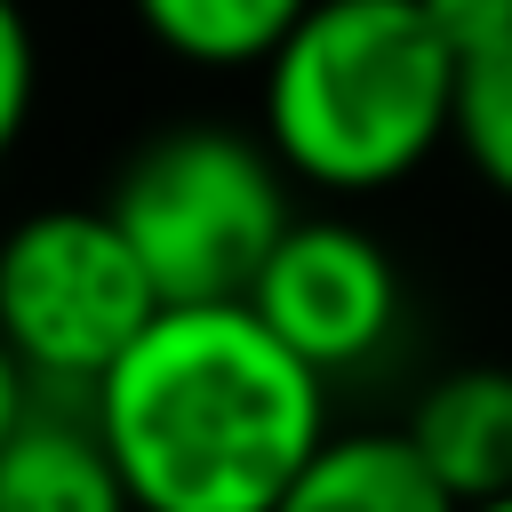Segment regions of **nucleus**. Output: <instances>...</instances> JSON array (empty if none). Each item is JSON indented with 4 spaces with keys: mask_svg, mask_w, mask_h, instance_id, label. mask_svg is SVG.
Wrapping results in <instances>:
<instances>
[{
    "mask_svg": "<svg viewBox=\"0 0 512 512\" xmlns=\"http://www.w3.org/2000/svg\"><path fill=\"white\" fill-rule=\"evenodd\" d=\"M136 512H272L328 448V376L248 296L160 304L88 392Z\"/></svg>",
    "mask_w": 512,
    "mask_h": 512,
    "instance_id": "nucleus-1",
    "label": "nucleus"
},
{
    "mask_svg": "<svg viewBox=\"0 0 512 512\" xmlns=\"http://www.w3.org/2000/svg\"><path fill=\"white\" fill-rule=\"evenodd\" d=\"M456 128V48L424 0H312L264 56V144L320 192H384Z\"/></svg>",
    "mask_w": 512,
    "mask_h": 512,
    "instance_id": "nucleus-2",
    "label": "nucleus"
},
{
    "mask_svg": "<svg viewBox=\"0 0 512 512\" xmlns=\"http://www.w3.org/2000/svg\"><path fill=\"white\" fill-rule=\"evenodd\" d=\"M104 208L120 216L128 248L144 256L168 304L248 296L280 232L296 224L280 152L216 120H176L152 144H136Z\"/></svg>",
    "mask_w": 512,
    "mask_h": 512,
    "instance_id": "nucleus-3",
    "label": "nucleus"
},
{
    "mask_svg": "<svg viewBox=\"0 0 512 512\" xmlns=\"http://www.w3.org/2000/svg\"><path fill=\"white\" fill-rule=\"evenodd\" d=\"M160 304L112 208H32L0 232V336L40 392L88 400Z\"/></svg>",
    "mask_w": 512,
    "mask_h": 512,
    "instance_id": "nucleus-4",
    "label": "nucleus"
},
{
    "mask_svg": "<svg viewBox=\"0 0 512 512\" xmlns=\"http://www.w3.org/2000/svg\"><path fill=\"white\" fill-rule=\"evenodd\" d=\"M248 304L288 352H304L320 376H344L376 360L384 336L400 328V264L384 256L376 232L344 216H296L264 256Z\"/></svg>",
    "mask_w": 512,
    "mask_h": 512,
    "instance_id": "nucleus-5",
    "label": "nucleus"
},
{
    "mask_svg": "<svg viewBox=\"0 0 512 512\" xmlns=\"http://www.w3.org/2000/svg\"><path fill=\"white\" fill-rule=\"evenodd\" d=\"M0 512H136L120 456L88 400L40 392L0 440Z\"/></svg>",
    "mask_w": 512,
    "mask_h": 512,
    "instance_id": "nucleus-6",
    "label": "nucleus"
},
{
    "mask_svg": "<svg viewBox=\"0 0 512 512\" xmlns=\"http://www.w3.org/2000/svg\"><path fill=\"white\" fill-rule=\"evenodd\" d=\"M416 456L456 488V504H488L512 488V368H448L400 424Z\"/></svg>",
    "mask_w": 512,
    "mask_h": 512,
    "instance_id": "nucleus-7",
    "label": "nucleus"
},
{
    "mask_svg": "<svg viewBox=\"0 0 512 512\" xmlns=\"http://www.w3.org/2000/svg\"><path fill=\"white\" fill-rule=\"evenodd\" d=\"M272 512H464L408 432H328Z\"/></svg>",
    "mask_w": 512,
    "mask_h": 512,
    "instance_id": "nucleus-8",
    "label": "nucleus"
},
{
    "mask_svg": "<svg viewBox=\"0 0 512 512\" xmlns=\"http://www.w3.org/2000/svg\"><path fill=\"white\" fill-rule=\"evenodd\" d=\"M312 0H128V16L144 24L152 48H168L176 64H200V72H240V64H264L296 16Z\"/></svg>",
    "mask_w": 512,
    "mask_h": 512,
    "instance_id": "nucleus-9",
    "label": "nucleus"
},
{
    "mask_svg": "<svg viewBox=\"0 0 512 512\" xmlns=\"http://www.w3.org/2000/svg\"><path fill=\"white\" fill-rule=\"evenodd\" d=\"M448 136L472 160V176L512 200V40L456 64V128Z\"/></svg>",
    "mask_w": 512,
    "mask_h": 512,
    "instance_id": "nucleus-10",
    "label": "nucleus"
},
{
    "mask_svg": "<svg viewBox=\"0 0 512 512\" xmlns=\"http://www.w3.org/2000/svg\"><path fill=\"white\" fill-rule=\"evenodd\" d=\"M32 96H40V40H32V16L0 0V160L32 128Z\"/></svg>",
    "mask_w": 512,
    "mask_h": 512,
    "instance_id": "nucleus-11",
    "label": "nucleus"
},
{
    "mask_svg": "<svg viewBox=\"0 0 512 512\" xmlns=\"http://www.w3.org/2000/svg\"><path fill=\"white\" fill-rule=\"evenodd\" d=\"M424 16L456 48V64L480 56V48H496V40H512V0H424Z\"/></svg>",
    "mask_w": 512,
    "mask_h": 512,
    "instance_id": "nucleus-12",
    "label": "nucleus"
},
{
    "mask_svg": "<svg viewBox=\"0 0 512 512\" xmlns=\"http://www.w3.org/2000/svg\"><path fill=\"white\" fill-rule=\"evenodd\" d=\"M32 400H40V384L24 376V360H16V352H8V336H0V440L24 424V408H32Z\"/></svg>",
    "mask_w": 512,
    "mask_h": 512,
    "instance_id": "nucleus-13",
    "label": "nucleus"
},
{
    "mask_svg": "<svg viewBox=\"0 0 512 512\" xmlns=\"http://www.w3.org/2000/svg\"><path fill=\"white\" fill-rule=\"evenodd\" d=\"M464 512H512V488H504V496H488V504H464Z\"/></svg>",
    "mask_w": 512,
    "mask_h": 512,
    "instance_id": "nucleus-14",
    "label": "nucleus"
}]
</instances>
